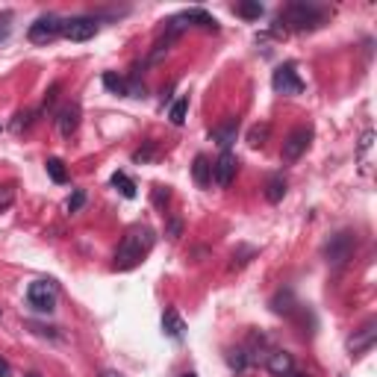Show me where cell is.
<instances>
[{"label":"cell","mask_w":377,"mask_h":377,"mask_svg":"<svg viewBox=\"0 0 377 377\" xmlns=\"http://www.w3.org/2000/svg\"><path fill=\"white\" fill-rule=\"evenodd\" d=\"M151 247H154V230H151V227H147V224L130 227V230L124 233L121 245H118V251H115L112 269H115V271H130V269H136V265L142 263L147 254H151Z\"/></svg>","instance_id":"6da1fadb"},{"label":"cell","mask_w":377,"mask_h":377,"mask_svg":"<svg viewBox=\"0 0 377 377\" xmlns=\"http://www.w3.org/2000/svg\"><path fill=\"white\" fill-rule=\"evenodd\" d=\"M324 18H327V12H324V9H319V6H313V3H292V6H286L283 12H280L277 24L283 27V33H286V29L306 33V29L321 27Z\"/></svg>","instance_id":"7a4b0ae2"},{"label":"cell","mask_w":377,"mask_h":377,"mask_svg":"<svg viewBox=\"0 0 377 377\" xmlns=\"http://www.w3.org/2000/svg\"><path fill=\"white\" fill-rule=\"evenodd\" d=\"M56 295H59V286L53 280H36L27 289V301L38 313H51L56 306Z\"/></svg>","instance_id":"3957f363"},{"label":"cell","mask_w":377,"mask_h":377,"mask_svg":"<svg viewBox=\"0 0 377 377\" xmlns=\"http://www.w3.org/2000/svg\"><path fill=\"white\" fill-rule=\"evenodd\" d=\"M62 36V18H56V15H42V18H36L33 24H29L27 29V38L33 45H47V42H53V38Z\"/></svg>","instance_id":"277c9868"},{"label":"cell","mask_w":377,"mask_h":377,"mask_svg":"<svg viewBox=\"0 0 377 377\" xmlns=\"http://www.w3.org/2000/svg\"><path fill=\"white\" fill-rule=\"evenodd\" d=\"M354 247H356V242H354V236L351 233H336L330 242H327V247H324V256H327V263L330 265H345L351 260V254H354Z\"/></svg>","instance_id":"5b68a950"},{"label":"cell","mask_w":377,"mask_h":377,"mask_svg":"<svg viewBox=\"0 0 377 377\" xmlns=\"http://www.w3.org/2000/svg\"><path fill=\"white\" fill-rule=\"evenodd\" d=\"M310 142H313V130H310V127H297V130H292L289 136H286V142H283V154H280L283 162H297L306 154Z\"/></svg>","instance_id":"8992f818"},{"label":"cell","mask_w":377,"mask_h":377,"mask_svg":"<svg viewBox=\"0 0 377 377\" xmlns=\"http://www.w3.org/2000/svg\"><path fill=\"white\" fill-rule=\"evenodd\" d=\"M95 33H97V21L88 15H74L62 21V36L71 38V42H88V38H95Z\"/></svg>","instance_id":"52a82bcc"},{"label":"cell","mask_w":377,"mask_h":377,"mask_svg":"<svg viewBox=\"0 0 377 377\" xmlns=\"http://www.w3.org/2000/svg\"><path fill=\"white\" fill-rule=\"evenodd\" d=\"M271 86H274L277 95H301L304 92V80L297 77L292 62H286V65L277 68L274 77H271Z\"/></svg>","instance_id":"ba28073f"},{"label":"cell","mask_w":377,"mask_h":377,"mask_svg":"<svg viewBox=\"0 0 377 377\" xmlns=\"http://www.w3.org/2000/svg\"><path fill=\"white\" fill-rule=\"evenodd\" d=\"M377 339V321H365L360 330H354V336L348 339V351L351 356H360V354H369L372 345Z\"/></svg>","instance_id":"9c48e42d"},{"label":"cell","mask_w":377,"mask_h":377,"mask_svg":"<svg viewBox=\"0 0 377 377\" xmlns=\"http://www.w3.org/2000/svg\"><path fill=\"white\" fill-rule=\"evenodd\" d=\"M236 168H239V160H236V154L224 151V154L212 162V180H215L218 186H230L233 177H236Z\"/></svg>","instance_id":"30bf717a"},{"label":"cell","mask_w":377,"mask_h":377,"mask_svg":"<svg viewBox=\"0 0 377 377\" xmlns=\"http://www.w3.org/2000/svg\"><path fill=\"white\" fill-rule=\"evenodd\" d=\"M188 24L204 27V29H218V21L210 12H204V9H188V12L171 18V29H180V27H188Z\"/></svg>","instance_id":"8fae6325"},{"label":"cell","mask_w":377,"mask_h":377,"mask_svg":"<svg viewBox=\"0 0 377 377\" xmlns=\"http://www.w3.org/2000/svg\"><path fill=\"white\" fill-rule=\"evenodd\" d=\"M56 127H59V133H62L65 138H71V136L77 133V127H80V106H77V104H68L62 112H59Z\"/></svg>","instance_id":"7c38bea8"},{"label":"cell","mask_w":377,"mask_h":377,"mask_svg":"<svg viewBox=\"0 0 377 377\" xmlns=\"http://www.w3.org/2000/svg\"><path fill=\"white\" fill-rule=\"evenodd\" d=\"M162 333L171 336V339H183L186 321L180 319V313H177V310H165L162 313Z\"/></svg>","instance_id":"4fadbf2b"},{"label":"cell","mask_w":377,"mask_h":377,"mask_svg":"<svg viewBox=\"0 0 377 377\" xmlns=\"http://www.w3.org/2000/svg\"><path fill=\"white\" fill-rule=\"evenodd\" d=\"M192 177H195V183L201 186V188H206L212 183V162L206 160L204 154H197L195 156V165H192Z\"/></svg>","instance_id":"5bb4252c"},{"label":"cell","mask_w":377,"mask_h":377,"mask_svg":"<svg viewBox=\"0 0 377 377\" xmlns=\"http://www.w3.org/2000/svg\"><path fill=\"white\" fill-rule=\"evenodd\" d=\"M292 369H295L292 354H286V351H274V354L269 356V372H271L274 377H286Z\"/></svg>","instance_id":"9a60e30c"},{"label":"cell","mask_w":377,"mask_h":377,"mask_svg":"<svg viewBox=\"0 0 377 377\" xmlns=\"http://www.w3.org/2000/svg\"><path fill=\"white\" fill-rule=\"evenodd\" d=\"M283 195H286V180L280 174H271L269 180H265V197H269L271 204H280Z\"/></svg>","instance_id":"2e32d148"},{"label":"cell","mask_w":377,"mask_h":377,"mask_svg":"<svg viewBox=\"0 0 377 377\" xmlns=\"http://www.w3.org/2000/svg\"><path fill=\"white\" fill-rule=\"evenodd\" d=\"M236 130H239V124H236V121H227L224 127H215V130H212V138H218V145H221L224 151H227V147L236 142Z\"/></svg>","instance_id":"e0dca14e"},{"label":"cell","mask_w":377,"mask_h":377,"mask_svg":"<svg viewBox=\"0 0 377 377\" xmlns=\"http://www.w3.org/2000/svg\"><path fill=\"white\" fill-rule=\"evenodd\" d=\"M45 168H47V177H51L53 183H68V168L59 156H51V160L45 162Z\"/></svg>","instance_id":"ac0fdd59"},{"label":"cell","mask_w":377,"mask_h":377,"mask_svg":"<svg viewBox=\"0 0 377 377\" xmlns=\"http://www.w3.org/2000/svg\"><path fill=\"white\" fill-rule=\"evenodd\" d=\"M112 186H115V188H118V192H121L124 197H130V201L138 195V192H136V183H133V180H130V177H127L124 171H115V174H112Z\"/></svg>","instance_id":"d6986e66"},{"label":"cell","mask_w":377,"mask_h":377,"mask_svg":"<svg viewBox=\"0 0 377 377\" xmlns=\"http://www.w3.org/2000/svg\"><path fill=\"white\" fill-rule=\"evenodd\" d=\"M269 133H271L269 124H254L251 133H247V145H251V147H263L265 138H269Z\"/></svg>","instance_id":"ffe728a7"},{"label":"cell","mask_w":377,"mask_h":377,"mask_svg":"<svg viewBox=\"0 0 377 377\" xmlns=\"http://www.w3.org/2000/svg\"><path fill=\"white\" fill-rule=\"evenodd\" d=\"M233 12L239 18H247V21H256V18L263 15V3H256V0H254V3H236Z\"/></svg>","instance_id":"44dd1931"},{"label":"cell","mask_w":377,"mask_h":377,"mask_svg":"<svg viewBox=\"0 0 377 377\" xmlns=\"http://www.w3.org/2000/svg\"><path fill=\"white\" fill-rule=\"evenodd\" d=\"M186 112H188V97L183 95V97H177V101H174V106H171V112H168V118H171V124L180 127V124L186 121Z\"/></svg>","instance_id":"7402d4cb"},{"label":"cell","mask_w":377,"mask_h":377,"mask_svg":"<svg viewBox=\"0 0 377 377\" xmlns=\"http://www.w3.org/2000/svg\"><path fill=\"white\" fill-rule=\"evenodd\" d=\"M104 86L109 88V92H115V95H127V80H124V77H118V74H112V71L104 74Z\"/></svg>","instance_id":"603a6c76"},{"label":"cell","mask_w":377,"mask_h":377,"mask_svg":"<svg viewBox=\"0 0 377 377\" xmlns=\"http://www.w3.org/2000/svg\"><path fill=\"white\" fill-rule=\"evenodd\" d=\"M83 204H86V192H83V188H74V195L71 197H68V204H65V210L68 212H80L83 210Z\"/></svg>","instance_id":"cb8c5ba5"},{"label":"cell","mask_w":377,"mask_h":377,"mask_svg":"<svg viewBox=\"0 0 377 377\" xmlns=\"http://www.w3.org/2000/svg\"><path fill=\"white\" fill-rule=\"evenodd\" d=\"M227 363H230V369H236V372H242L245 369V351H230L227 354Z\"/></svg>","instance_id":"d4e9b609"},{"label":"cell","mask_w":377,"mask_h":377,"mask_svg":"<svg viewBox=\"0 0 377 377\" xmlns=\"http://www.w3.org/2000/svg\"><path fill=\"white\" fill-rule=\"evenodd\" d=\"M154 151H156V145H154V142H147L145 151H136V154H133V160H136V162H147V160L154 156Z\"/></svg>","instance_id":"484cf974"},{"label":"cell","mask_w":377,"mask_h":377,"mask_svg":"<svg viewBox=\"0 0 377 377\" xmlns=\"http://www.w3.org/2000/svg\"><path fill=\"white\" fill-rule=\"evenodd\" d=\"M154 204H156V206L168 204V186H156V188H154Z\"/></svg>","instance_id":"4316f807"},{"label":"cell","mask_w":377,"mask_h":377,"mask_svg":"<svg viewBox=\"0 0 377 377\" xmlns=\"http://www.w3.org/2000/svg\"><path fill=\"white\" fill-rule=\"evenodd\" d=\"M33 118H36V112H21V115H18V121L12 124V130L18 133V130H21V127H27L29 121H33Z\"/></svg>","instance_id":"83f0119b"},{"label":"cell","mask_w":377,"mask_h":377,"mask_svg":"<svg viewBox=\"0 0 377 377\" xmlns=\"http://www.w3.org/2000/svg\"><path fill=\"white\" fill-rule=\"evenodd\" d=\"M9 36V15H0V42Z\"/></svg>","instance_id":"f1b7e54d"},{"label":"cell","mask_w":377,"mask_h":377,"mask_svg":"<svg viewBox=\"0 0 377 377\" xmlns=\"http://www.w3.org/2000/svg\"><path fill=\"white\" fill-rule=\"evenodd\" d=\"M372 138H374L372 133H365V136H363V142H360V154H365V151L372 147Z\"/></svg>","instance_id":"f546056e"},{"label":"cell","mask_w":377,"mask_h":377,"mask_svg":"<svg viewBox=\"0 0 377 377\" xmlns=\"http://www.w3.org/2000/svg\"><path fill=\"white\" fill-rule=\"evenodd\" d=\"M0 377H12V369H9V363L0 356Z\"/></svg>","instance_id":"4dcf8cb0"},{"label":"cell","mask_w":377,"mask_h":377,"mask_svg":"<svg viewBox=\"0 0 377 377\" xmlns=\"http://www.w3.org/2000/svg\"><path fill=\"white\" fill-rule=\"evenodd\" d=\"M286 377H306V374H304V372H295V369H292V372L286 374Z\"/></svg>","instance_id":"1f68e13d"},{"label":"cell","mask_w":377,"mask_h":377,"mask_svg":"<svg viewBox=\"0 0 377 377\" xmlns=\"http://www.w3.org/2000/svg\"><path fill=\"white\" fill-rule=\"evenodd\" d=\"M101 377H121V374H118V372H104Z\"/></svg>","instance_id":"d6a6232c"},{"label":"cell","mask_w":377,"mask_h":377,"mask_svg":"<svg viewBox=\"0 0 377 377\" xmlns=\"http://www.w3.org/2000/svg\"><path fill=\"white\" fill-rule=\"evenodd\" d=\"M177 377H197L195 372H183V374H177Z\"/></svg>","instance_id":"836d02e7"},{"label":"cell","mask_w":377,"mask_h":377,"mask_svg":"<svg viewBox=\"0 0 377 377\" xmlns=\"http://www.w3.org/2000/svg\"><path fill=\"white\" fill-rule=\"evenodd\" d=\"M24 377H38V374H36V372H29V374H24Z\"/></svg>","instance_id":"e575fe53"},{"label":"cell","mask_w":377,"mask_h":377,"mask_svg":"<svg viewBox=\"0 0 377 377\" xmlns=\"http://www.w3.org/2000/svg\"><path fill=\"white\" fill-rule=\"evenodd\" d=\"M0 315H3V310H0Z\"/></svg>","instance_id":"d590c367"}]
</instances>
